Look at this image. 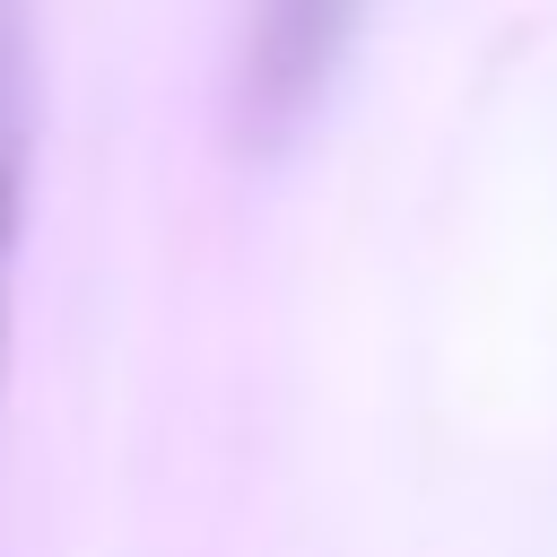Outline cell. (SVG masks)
Returning a JSON list of instances; mask_svg holds the SVG:
<instances>
[{
    "label": "cell",
    "instance_id": "6da1fadb",
    "mask_svg": "<svg viewBox=\"0 0 557 557\" xmlns=\"http://www.w3.org/2000/svg\"><path fill=\"white\" fill-rule=\"evenodd\" d=\"M348 26H357V0H252V35H244V131L252 139H278L322 96Z\"/></svg>",
    "mask_w": 557,
    "mask_h": 557
},
{
    "label": "cell",
    "instance_id": "7a4b0ae2",
    "mask_svg": "<svg viewBox=\"0 0 557 557\" xmlns=\"http://www.w3.org/2000/svg\"><path fill=\"white\" fill-rule=\"evenodd\" d=\"M26 157H35V26L26 0H0V339H9V270L26 218Z\"/></svg>",
    "mask_w": 557,
    "mask_h": 557
}]
</instances>
